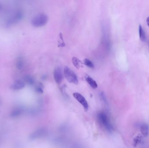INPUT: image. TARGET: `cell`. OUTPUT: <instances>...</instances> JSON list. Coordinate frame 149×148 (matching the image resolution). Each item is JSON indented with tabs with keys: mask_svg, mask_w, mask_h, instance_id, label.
Here are the masks:
<instances>
[{
	"mask_svg": "<svg viewBox=\"0 0 149 148\" xmlns=\"http://www.w3.org/2000/svg\"><path fill=\"white\" fill-rule=\"evenodd\" d=\"M97 120L100 124L103 127L109 132H112L113 128L110 123L109 118L106 113L100 112L98 113L97 116Z\"/></svg>",
	"mask_w": 149,
	"mask_h": 148,
	"instance_id": "6da1fadb",
	"label": "cell"
},
{
	"mask_svg": "<svg viewBox=\"0 0 149 148\" xmlns=\"http://www.w3.org/2000/svg\"><path fill=\"white\" fill-rule=\"evenodd\" d=\"M48 21V16L46 14H40L34 17L31 20V23L34 27L39 28L45 25Z\"/></svg>",
	"mask_w": 149,
	"mask_h": 148,
	"instance_id": "7a4b0ae2",
	"label": "cell"
},
{
	"mask_svg": "<svg viewBox=\"0 0 149 148\" xmlns=\"http://www.w3.org/2000/svg\"><path fill=\"white\" fill-rule=\"evenodd\" d=\"M63 73L65 77L69 82L74 84H78L79 81L77 76L69 67H65Z\"/></svg>",
	"mask_w": 149,
	"mask_h": 148,
	"instance_id": "3957f363",
	"label": "cell"
},
{
	"mask_svg": "<svg viewBox=\"0 0 149 148\" xmlns=\"http://www.w3.org/2000/svg\"><path fill=\"white\" fill-rule=\"evenodd\" d=\"M24 16L23 12L22 11L18 10L15 11L8 18L7 21L8 25H11L15 24L22 20Z\"/></svg>",
	"mask_w": 149,
	"mask_h": 148,
	"instance_id": "277c9868",
	"label": "cell"
},
{
	"mask_svg": "<svg viewBox=\"0 0 149 148\" xmlns=\"http://www.w3.org/2000/svg\"><path fill=\"white\" fill-rule=\"evenodd\" d=\"M47 130L44 128H41L38 129L33 132L30 136V138L31 140H36L44 137L47 135Z\"/></svg>",
	"mask_w": 149,
	"mask_h": 148,
	"instance_id": "5b68a950",
	"label": "cell"
},
{
	"mask_svg": "<svg viewBox=\"0 0 149 148\" xmlns=\"http://www.w3.org/2000/svg\"><path fill=\"white\" fill-rule=\"evenodd\" d=\"M74 98L83 106L85 111H87L88 109V105L84 96L78 93H75L73 94Z\"/></svg>",
	"mask_w": 149,
	"mask_h": 148,
	"instance_id": "8992f818",
	"label": "cell"
},
{
	"mask_svg": "<svg viewBox=\"0 0 149 148\" xmlns=\"http://www.w3.org/2000/svg\"><path fill=\"white\" fill-rule=\"evenodd\" d=\"M54 77L56 83L58 84H60L63 81V76L62 69L59 67L56 68L54 70Z\"/></svg>",
	"mask_w": 149,
	"mask_h": 148,
	"instance_id": "52a82bcc",
	"label": "cell"
},
{
	"mask_svg": "<svg viewBox=\"0 0 149 148\" xmlns=\"http://www.w3.org/2000/svg\"><path fill=\"white\" fill-rule=\"evenodd\" d=\"M25 87V83L22 80H17L11 85L10 88L13 90H20Z\"/></svg>",
	"mask_w": 149,
	"mask_h": 148,
	"instance_id": "ba28073f",
	"label": "cell"
},
{
	"mask_svg": "<svg viewBox=\"0 0 149 148\" xmlns=\"http://www.w3.org/2000/svg\"><path fill=\"white\" fill-rule=\"evenodd\" d=\"M140 130L142 134L147 137L149 134V126L148 124L146 123H143L140 126Z\"/></svg>",
	"mask_w": 149,
	"mask_h": 148,
	"instance_id": "9c48e42d",
	"label": "cell"
},
{
	"mask_svg": "<svg viewBox=\"0 0 149 148\" xmlns=\"http://www.w3.org/2000/svg\"><path fill=\"white\" fill-rule=\"evenodd\" d=\"M85 78L87 82L91 86V87L93 88L94 89L97 88L98 87L97 83L91 76H89L88 75H86Z\"/></svg>",
	"mask_w": 149,
	"mask_h": 148,
	"instance_id": "30bf717a",
	"label": "cell"
},
{
	"mask_svg": "<svg viewBox=\"0 0 149 148\" xmlns=\"http://www.w3.org/2000/svg\"><path fill=\"white\" fill-rule=\"evenodd\" d=\"M24 59L22 57H18L16 63V67L19 70H22L24 67Z\"/></svg>",
	"mask_w": 149,
	"mask_h": 148,
	"instance_id": "8fae6325",
	"label": "cell"
},
{
	"mask_svg": "<svg viewBox=\"0 0 149 148\" xmlns=\"http://www.w3.org/2000/svg\"><path fill=\"white\" fill-rule=\"evenodd\" d=\"M139 34L140 40L143 42H144L146 40V35L145 31L141 25H140L139 27Z\"/></svg>",
	"mask_w": 149,
	"mask_h": 148,
	"instance_id": "7c38bea8",
	"label": "cell"
},
{
	"mask_svg": "<svg viewBox=\"0 0 149 148\" xmlns=\"http://www.w3.org/2000/svg\"><path fill=\"white\" fill-rule=\"evenodd\" d=\"M23 113V109L20 108H17L13 109L10 114V116L12 117H17L21 115Z\"/></svg>",
	"mask_w": 149,
	"mask_h": 148,
	"instance_id": "4fadbf2b",
	"label": "cell"
},
{
	"mask_svg": "<svg viewBox=\"0 0 149 148\" xmlns=\"http://www.w3.org/2000/svg\"><path fill=\"white\" fill-rule=\"evenodd\" d=\"M24 83L30 85H32L35 83V79L31 75H26L24 78Z\"/></svg>",
	"mask_w": 149,
	"mask_h": 148,
	"instance_id": "5bb4252c",
	"label": "cell"
},
{
	"mask_svg": "<svg viewBox=\"0 0 149 148\" xmlns=\"http://www.w3.org/2000/svg\"><path fill=\"white\" fill-rule=\"evenodd\" d=\"M72 62L74 67L78 69H79L80 68L82 67V63L79 59L76 58V57H72Z\"/></svg>",
	"mask_w": 149,
	"mask_h": 148,
	"instance_id": "9a60e30c",
	"label": "cell"
},
{
	"mask_svg": "<svg viewBox=\"0 0 149 148\" xmlns=\"http://www.w3.org/2000/svg\"><path fill=\"white\" fill-rule=\"evenodd\" d=\"M84 63L87 67H88L90 68H93L94 67L93 62L91 61H90L89 59H87V58L84 59Z\"/></svg>",
	"mask_w": 149,
	"mask_h": 148,
	"instance_id": "2e32d148",
	"label": "cell"
},
{
	"mask_svg": "<svg viewBox=\"0 0 149 148\" xmlns=\"http://www.w3.org/2000/svg\"><path fill=\"white\" fill-rule=\"evenodd\" d=\"M36 91L37 93H42L43 91L42 88L41 87V85H38V86L36 87Z\"/></svg>",
	"mask_w": 149,
	"mask_h": 148,
	"instance_id": "e0dca14e",
	"label": "cell"
},
{
	"mask_svg": "<svg viewBox=\"0 0 149 148\" xmlns=\"http://www.w3.org/2000/svg\"><path fill=\"white\" fill-rule=\"evenodd\" d=\"M101 97L102 99L103 100V101L105 102V103H107V99H106V96H105V94H103V93H102L101 94Z\"/></svg>",
	"mask_w": 149,
	"mask_h": 148,
	"instance_id": "ac0fdd59",
	"label": "cell"
},
{
	"mask_svg": "<svg viewBox=\"0 0 149 148\" xmlns=\"http://www.w3.org/2000/svg\"><path fill=\"white\" fill-rule=\"evenodd\" d=\"M72 148H83L82 147V146L81 145H79V144H75L73 146Z\"/></svg>",
	"mask_w": 149,
	"mask_h": 148,
	"instance_id": "d6986e66",
	"label": "cell"
},
{
	"mask_svg": "<svg viewBox=\"0 0 149 148\" xmlns=\"http://www.w3.org/2000/svg\"><path fill=\"white\" fill-rule=\"evenodd\" d=\"M147 24H148V26L149 27V16L148 17V18H147Z\"/></svg>",
	"mask_w": 149,
	"mask_h": 148,
	"instance_id": "ffe728a7",
	"label": "cell"
},
{
	"mask_svg": "<svg viewBox=\"0 0 149 148\" xmlns=\"http://www.w3.org/2000/svg\"><path fill=\"white\" fill-rule=\"evenodd\" d=\"M2 5L1 3H0V12H1L2 10Z\"/></svg>",
	"mask_w": 149,
	"mask_h": 148,
	"instance_id": "44dd1931",
	"label": "cell"
},
{
	"mask_svg": "<svg viewBox=\"0 0 149 148\" xmlns=\"http://www.w3.org/2000/svg\"><path fill=\"white\" fill-rule=\"evenodd\" d=\"M1 100H0V104H1Z\"/></svg>",
	"mask_w": 149,
	"mask_h": 148,
	"instance_id": "7402d4cb",
	"label": "cell"
}]
</instances>
